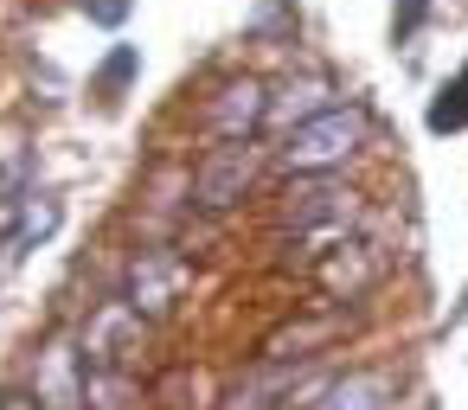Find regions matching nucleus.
I'll use <instances>...</instances> for the list:
<instances>
[{"label": "nucleus", "instance_id": "nucleus-1", "mask_svg": "<svg viewBox=\"0 0 468 410\" xmlns=\"http://www.w3.org/2000/svg\"><path fill=\"white\" fill-rule=\"evenodd\" d=\"M359 135H366V116L359 110H327V116L289 129L282 161H289V173H327V167H340L359 148Z\"/></svg>", "mask_w": 468, "mask_h": 410}, {"label": "nucleus", "instance_id": "nucleus-3", "mask_svg": "<svg viewBox=\"0 0 468 410\" xmlns=\"http://www.w3.org/2000/svg\"><path fill=\"white\" fill-rule=\"evenodd\" d=\"M180 289H186V263L174 250H142L135 257V269H129V308L135 314H167Z\"/></svg>", "mask_w": 468, "mask_h": 410}, {"label": "nucleus", "instance_id": "nucleus-4", "mask_svg": "<svg viewBox=\"0 0 468 410\" xmlns=\"http://www.w3.org/2000/svg\"><path fill=\"white\" fill-rule=\"evenodd\" d=\"M135 346H142V314L129 301H110L90 321V372H129Z\"/></svg>", "mask_w": 468, "mask_h": 410}, {"label": "nucleus", "instance_id": "nucleus-6", "mask_svg": "<svg viewBox=\"0 0 468 410\" xmlns=\"http://www.w3.org/2000/svg\"><path fill=\"white\" fill-rule=\"evenodd\" d=\"M270 103H263V84H231L212 110H206V122L225 135V142H250V122L263 116Z\"/></svg>", "mask_w": 468, "mask_h": 410}, {"label": "nucleus", "instance_id": "nucleus-10", "mask_svg": "<svg viewBox=\"0 0 468 410\" xmlns=\"http://www.w3.org/2000/svg\"><path fill=\"white\" fill-rule=\"evenodd\" d=\"M327 110H334V103H327V84H314V78L289 84V90H282V103H270V116H276V122H295V129H302V122H314V116H327Z\"/></svg>", "mask_w": 468, "mask_h": 410}, {"label": "nucleus", "instance_id": "nucleus-12", "mask_svg": "<svg viewBox=\"0 0 468 410\" xmlns=\"http://www.w3.org/2000/svg\"><path fill=\"white\" fill-rule=\"evenodd\" d=\"M97 14H103V20H122V14H129V0H97Z\"/></svg>", "mask_w": 468, "mask_h": 410}, {"label": "nucleus", "instance_id": "nucleus-5", "mask_svg": "<svg viewBox=\"0 0 468 410\" xmlns=\"http://www.w3.org/2000/svg\"><path fill=\"white\" fill-rule=\"evenodd\" d=\"M39 404L46 410H78L84 404V365L65 340L46 346V359H39Z\"/></svg>", "mask_w": 468, "mask_h": 410}, {"label": "nucleus", "instance_id": "nucleus-8", "mask_svg": "<svg viewBox=\"0 0 468 410\" xmlns=\"http://www.w3.org/2000/svg\"><path fill=\"white\" fill-rule=\"evenodd\" d=\"M385 404H391V378L385 372H353V378L327 384L314 410H385Z\"/></svg>", "mask_w": 468, "mask_h": 410}, {"label": "nucleus", "instance_id": "nucleus-2", "mask_svg": "<svg viewBox=\"0 0 468 410\" xmlns=\"http://www.w3.org/2000/svg\"><path fill=\"white\" fill-rule=\"evenodd\" d=\"M250 180H257V148H250V142H225V148H212V154L199 161V173H193V199H199L206 212H225V205L244 199Z\"/></svg>", "mask_w": 468, "mask_h": 410}, {"label": "nucleus", "instance_id": "nucleus-9", "mask_svg": "<svg viewBox=\"0 0 468 410\" xmlns=\"http://www.w3.org/2000/svg\"><path fill=\"white\" fill-rule=\"evenodd\" d=\"M289 378H295V372H289V359H270L250 384H238V391H231V410H276V397H289V404H295Z\"/></svg>", "mask_w": 468, "mask_h": 410}, {"label": "nucleus", "instance_id": "nucleus-13", "mask_svg": "<svg viewBox=\"0 0 468 410\" xmlns=\"http://www.w3.org/2000/svg\"><path fill=\"white\" fill-rule=\"evenodd\" d=\"M7 410H39V404H27V397H7Z\"/></svg>", "mask_w": 468, "mask_h": 410}, {"label": "nucleus", "instance_id": "nucleus-7", "mask_svg": "<svg viewBox=\"0 0 468 410\" xmlns=\"http://www.w3.org/2000/svg\"><path fill=\"white\" fill-rule=\"evenodd\" d=\"M353 212V193H340V186H327L321 173H308L302 186H289V225H321V218H346Z\"/></svg>", "mask_w": 468, "mask_h": 410}, {"label": "nucleus", "instance_id": "nucleus-11", "mask_svg": "<svg viewBox=\"0 0 468 410\" xmlns=\"http://www.w3.org/2000/svg\"><path fill=\"white\" fill-rule=\"evenodd\" d=\"M430 129H436V135H442V129H468V65H462L455 84H442V97H436V110H430Z\"/></svg>", "mask_w": 468, "mask_h": 410}]
</instances>
